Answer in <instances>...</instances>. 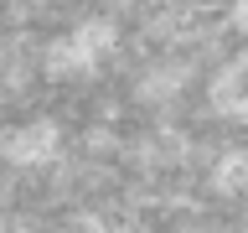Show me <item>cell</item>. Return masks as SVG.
Masks as SVG:
<instances>
[{
	"label": "cell",
	"mask_w": 248,
	"mask_h": 233,
	"mask_svg": "<svg viewBox=\"0 0 248 233\" xmlns=\"http://www.w3.org/2000/svg\"><path fill=\"white\" fill-rule=\"evenodd\" d=\"M62 150V130L52 119H31V124H16L0 135V161L5 166H21V171H36L46 161H57Z\"/></svg>",
	"instance_id": "cell-1"
},
{
	"label": "cell",
	"mask_w": 248,
	"mask_h": 233,
	"mask_svg": "<svg viewBox=\"0 0 248 233\" xmlns=\"http://www.w3.org/2000/svg\"><path fill=\"white\" fill-rule=\"evenodd\" d=\"M212 186H217V192H238V186H248V155L243 150L222 155L217 171H212Z\"/></svg>",
	"instance_id": "cell-3"
},
{
	"label": "cell",
	"mask_w": 248,
	"mask_h": 233,
	"mask_svg": "<svg viewBox=\"0 0 248 233\" xmlns=\"http://www.w3.org/2000/svg\"><path fill=\"white\" fill-rule=\"evenodd\" d=\"M228 114H232V119H243V124H248V88H238V93L228 99Z\"/></svg>",
	"instance_id": "cell-4"
},
{
	"label": "cell",
	"mask_w": 248,
	"mask_h": 233,
	"mask_svg": "<svg viewBox=\"0 0 248 233\" xmlns=\"http://www.w3.org/2000/svg\"><path fill=\"white\" fill-rule=\"evenodd\" d=\"M93 62H98V57L78 42V31H67L62 42L46 47V62H42V67H46L52 78H78V73H93Z\"/></svg>",
	"instance_id": "cell-2"
},
{
	"label": "cell",
	"mask_w": 248,
	"mask_h": 233,
	"mask_svg": "<svg viewBox=\"0 0 248 233\" xmlns=\"http://www.w3.org/2000/svg\"><path fill=\"white\" fill-rule=\"evenodd\" d=\"M232 26L248 31V0H238V5H232Z\"/></svg>",
	"instance_id": "cell-5"
}]
</instances>
